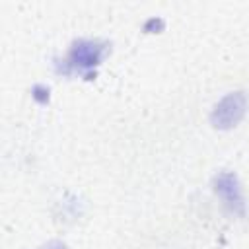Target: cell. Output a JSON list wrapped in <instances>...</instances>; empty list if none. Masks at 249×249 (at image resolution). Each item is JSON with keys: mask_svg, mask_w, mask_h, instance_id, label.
Instances as JSON below:
<instances>
[{"mask_svg": "<svg viewBox=\"0 0 249 249\" xmlns=\"http://www.w3.org/2000/svg\"><path fill=\"white\" fill-rule=\"evenodd\" d=\"M111 53V43L103 39H76L72 41L66 56L54 58V72L60 76H82L84 80H93L97 76L99 64Z\"/></svg>", "mask_w": 249, "mask_h": 249, "instance_id": "cell-1", "label": "cell"}, {"mask_svg": "<svg viewBox=\"0 0 249 249\" xmlns=\"http://www.w3.org/2000/svg\"><path fill=\"white\" fill-rule=\"evenodd\" d=\"M247 113V95L243 91L226 93L210 111V124L218 130H230L241 123Z\"/></svg>", "mask_w": 249, "mask_h": 249, "instance_id": "cell-2", "label": "cell"}, {"mask_svg": "<svg viewBox=\"0 0 249 249\" xmlns=\"http://www.w3.org/2000/svg\"><path fill=\"white\" fill-rule=\"evenodd\" d=\"M212 189L214 193L222 198L224 206L235 214V216H245V196L241 183L233 171H220L212 179Z\"/></svg>", "mask_w": 249, "mask_h": 249, "instance_id": "cell-3", "label": "cell"}, {"mask_svg": "<svg viewBox=\"0 0 249 249\" xmlns=\"http://www.w3.org/2000/svg\"><path fill=\"white\" fill-rule=\"evenodd\" d=\"M31 97H33L37 103L45 105V103H49V97H51V89H49L47 86H43V84H35V86L31 88Z\"/></svg>", "mask_w": 249, "mask_h": 249, "instance_id": "cell-4", "label": "cell"}, {"mask_svg": "<svg viewBox=\"0 0 249 249\" xmlns=\"http://www.w3.org/2000/svg\"><path fill=\"white\" fill-rule=\"evenodd\" d=\"M165 27V21L161 19V18H150L146 23H144V31H148V33H158V31H161Z\"/></svg>", "mask_w": 249, "mask_h": 249, "instance_id": "cell-5", "label": "cell"}, {"mask_svg": "<svg viewBox=\"0 0 249 249\" xmlns=\"http://www.w3.org/2000/svg\"><path fill=\"white\" fill-rule=\"evenodd\" d=\"M39 249H70V247L64 241H60V239H51V241L43 243Z\"/></svg>", "mask_w": 249, "mask_h": 249, "instance_id": "cell-6", "label": "cell"}]
</instances>
